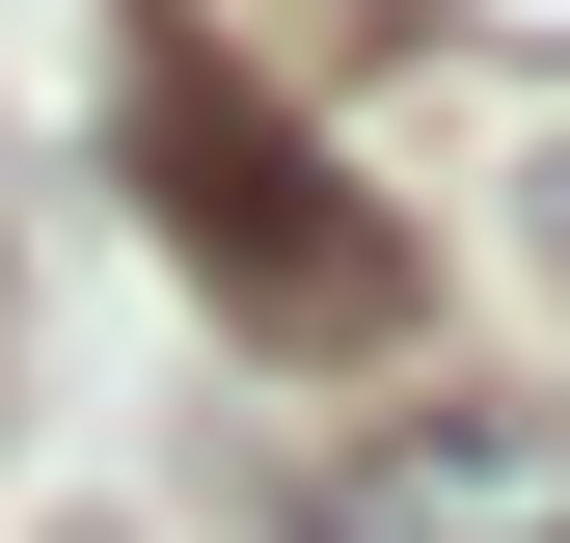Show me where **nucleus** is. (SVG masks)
I'll use <instances>...</instances> for the list:
<instances>
[{
    "label": "nucleus",
    "instance_id": "obj_1",
    "mask_svg": "<svg viewBox=\"0 0 570 543\" xmlns=\"http://www.w3.org/2000/svg\"><path fill=\"white\" fill-rule=\"evenodd\" d=\"M109 109H136V190H164V245L218 272V326H272V354H381V326H407V245L353 218L299 136H272V82L190 28V0H136V28H109Z\"/></svg>",
    "mask_w": 570,
    "mask_h": 543
},
{
    "label": "nucleus",
    "instance_id": "obj_2",
    "mask_svg": "<svg viewBox=\"0 0 570 543\" xmlns=\"http://www.w3.org/2000/svg\"><path fill=\"white\" fill-rule=\"evenodd\" d=\"M299 516L326 543H570V407H489V381L353 407V435L299 462Z\"/></svg>",
    "mask_w": 570,
    "mask_h": 543
},
{
    "label": "nucleus",
    "instance_id": "obj_3",
    "mask_svg": "<svg viewBox=\"0 0 570 543\" xmlns=\"http://www.w3.org/2000/svg\"><path fill=\"white\" fill-rule=\"evenodd\" d=\"M462 28H489V55H570V0H462Z\"/></svg>",
    "mask_w": 570,
    "mask_h": 543
},
{
    "label": "nucleus",
    "instance_id": "obj_4",
    "mask_svg": "<svg viewBox=\"0 0 570 543\" xmlns=\"http://www.w3.org/2000/svg\"><path fill=\"white\" fill-rule=\"evenodd\" d=\"M543 272H570V136H543Z\"/></svg>",
    "mask_w": 570,
    "mask_h": 543
}]
</instances>
